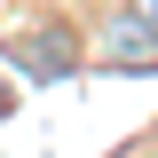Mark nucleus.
<instances>
[{
  "mask_svg": "<svg viewBox=\"0 0 158 158\" xmlns=\"http://www.w3.org/2000/svg\"><path fill=\"white\" fill-rule=\"evenodd\" d=\"M103 56L111 63H158V0H127L103 24Z\"/></svg>",
  "mask_w": 158,
  "mask_h": 158,
  "instance_id": "nucleus-1",
  "label": "nucleus"
},
{
  "mask_svg": "<svg viewBox=\"0 0 158 158\" xmlns=\"http://www.w3.org/2000/svg\"><path fill=\"white\" fill-rule=\"evenodd\" d=\"M16 56L32 63L40 79H63V71H71V40H63L56 24H40V32H32V40H24V48H16Z\"/></svg>",
  "mask_w": 158,
  "mask_h": 158,
  "instance_id": "nucleus-2",
  "label": "nucleus"
}]
</instances>
